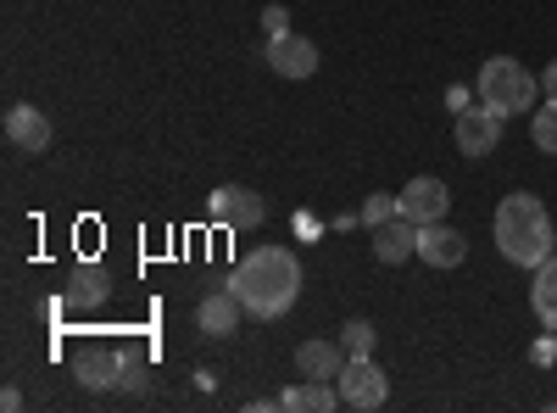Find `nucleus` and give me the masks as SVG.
Masks as SVG:
<instances>
[{
    "instance_id": "obj_1",
    "label": "nucleus",
    "mask_w": 557,
    "mask_h": 413,
    "mask_svg": "<svg viewBox=\"0 0 557 413\" xmlns=\"http://www.w3.org/2000/svg\"><path fill=\"white\" fill-rule=\"evenodd\" d=\"M223 286L240 296L251 318H285L301 296V257L290 246H257L235 263V274Z\"/></svg>"
},
{
    "instance_id": "obj_2",
    "label": "nucleus",
    "mask_w": 557,
    "mask_h": 413,
    "mask_svg": "<svg viewBox=\"0 0 557 413\" xmlns=\"http://www.w3.org/2000/svg\"><path fill=\"white\" fill-rule=\"evenodd\" d=\"M491 235H496V252H502L507 263H519V268H541V263L557 252V229H552V218H546V202L530 196V191H513V196L496 202Z\"/></svg>"
},
{
    "instance_id": "obj_3",
    "label": "nucleus",
    "mask_w": 557,
    "mask_h": 413,
    "mask_svg": "<svg viewBox=\"0 0 557 413\" xmlns=\"http://www.w3.org/2000/svg\"><path fill=\"white\" fill-rule=\"evenodd\" d=\"M535 96H541V78H535L524 62H513V57H491V62L480 68V101H485L491 112L513 118V112L535 107Z\"/></svg>"
},
{
    "instance_id": "obj_4",
    "label": "nucleus",
    "mask_w": 557,
    "mask_h": 413,
    "mask_svg": "<svg viewBox=\"0 0 557 413\" xmlns=\"http://www.w3.org/2000/svg\"><path fill=\"white\" fill-rule=\"evenodd\" d=\"M335 386H341V408H357V413H374L391 397V375L380 369L374 357H351Z\"/></svg>"
},
{
    "instance_id": "obj_5",
    "label": "nucleus",
    "mask_w": 557,
    "mask_h": 413,
    "mask_svg": "<svg viewBox=\"0 0 557 413\" xmlns=\"http://www.w3.org/2000/svg\"><path fill=\"white\" fill-rule=\"evenodd\" d=\"M207 212H212L218 229H257L268 218V202L257 191H246V185H218L212 202H207Z\"/></svg>"
},
{
    "instance_id": "obj_6",
    "label": "nucleus",
    "mask_w": 557,
    "mask_h": 413,
    "mask_svg": "<svg viewBox=\"0 0 557 413\" xmlns=\"http://www.w3.org/2000/svg\"><path fill=\"white\" fill-rule=\"evenodd\" d=\"M418 257H424L430 268H462L469 263V235L451 229L446 218L441 223H418Z\"/></svg>"
},
{
    "instance_id": "obj_7",
    "label": "nucleus",
    "mask_w": 557,
    "mask_h": 413,
    "mask_svg": "<svg viewBox=\"0 0 557 413\" xmlns=\"http://www.w3.org/2000/svg\"><path fill=\"white\" fill-rule=\"evenodd\" d=\"M262 62L278 73V78H312L318 73V45L301 39V34H278L262 45Z\"/></svg>"
},
{
    "instance_id": "obj_8",
    "label": "nucleus",
    "mask_w": 557,
    "mask_h": 413,
    "mask_svg": "<svg viewBox=\"0 0 557 413\" xmlns=\"http://www.w3.org/2000/svg\"><path fill=\"white\" fill-rule=\"evenodd\" d=\"M451 134H457V151H462V157H491V151L502 146V112H491V107H480V112L462 107Z\"/></svg>"
},
{
    "instance_id": "obj_9",
    "label": "nucleus",
    "mask_w": 557,
    "mask_h": 413,
    "mask_svg": "<svg viewBox=\"0 0 557 413\" xmlns=\"http://www.w3.org/2000/svg\"><path fill=\"white\" fill-rule=\"evenodd\" d=\"M7 141H12V151H28V157L51 151V118H45L34 101L7 107Z\"/></svg>"
},
{
    "instance_id": "obj_10",
    "label": "nucleus",
    "mask_w": 557,
    "mask_h": 413,
    "mask_svg": "<svg viewBox=\"0 0 557 413\" xmlns=\"http://www.w3.org/2000/svg\"><path fill=\"white\" fill-rule=\"evenodd\" d=\"M240 318H246V307H240V296L235 291H212V296H201V307H196V330L201 336H212V341H228L240 330Z\"/></svg>"
},
{
    "instance_id": "obj_11",
    "label": "nucleus",
    "mask_w": 557,
    "mask_h": 413,
    "mask_svg": "<svg viewBox=\"0 0 557 413\" xmlns=\"http://www.w3.org/2000/svg\"><path fill=\"white\" fill-rule=\"evenodd\" d=\"M446 207H451V191L441 185V179H407V191H401V218H412V223H441L446 218Z\"/></svg>"
},
{
    "instance_id": "obj_12",
    "label": "nucleus",
    "mask_w": 557,
    "mask_h": 413,
    "mask_svg": "<svg viewBox=\"0 0 557 413\" xmlns=\"http://www.w3.org/2000/svg\"><path fill=\"white\" fill-rule=\"evenodd\" d=\"M73 369H78V386H84V391H112V386H123V352H112V347H84Z\"/></svg>"
},
{
    "instance_id": "obj_13",
    "label": "nucleus",
    "mask_w": 557,
    "mask_h": 413,
    "mask_svg": "<svg viewBox=\"0 0 557 413\" xmlns=\"http://www.w3.org/2000/svg\"><path fill=\"white\" fill-rule=\"evenodd\" d=\"M346 347L341 341H301L296 347V375L301 380H341V369H346Z\"/></svg>"
},
{
    "instance_id": "obj_14",
    "label": "nucleus",
    "mask_w": 557,
    "mask_h": 413,
    "mask_svg": "<svg viewBox=\"0 0 557 413\" xmlns=\"http://www.w3.org/2000/svg\"><path fill=\"white\" fill-rule=\"evenodd\" d=\"M374 257L391 263V268L407 263V257H418V223L401 218V212H396L391 223H380V229H374Z\"/></svg>"
},
{
    "instance_id": "obj_15",
    "label": "nucleus",
    "mask_w": 557,
    "mask_h": 413,
    "mask_svg": "<svg viewBox=\"0 0 557 413\" xmlns=\"http://www.w3.org/2000/svg\"><path fill=\"white\" fill-rule=\"evenodd\" d=\"M278 408L285 413H335L341 408V386L335 380H301V386H290L285 397H278Z\"/></svg>"
},
{
    "instance_id": "obj_16",
    "label": "nucleus",
    "mask_w": 557,
    "mask_h": 413,
    "mask_svg": "<svg viewBox=\"0 0 557 413\" xmlns=\"http://www.w3.org/2000/svg\"><path fill=\"white\" fill-rule=\"evenodd\" d=\"M530 307L546 330H557V252L535 268V286H530Z\"/></svg>"
},
{
    "instance_id": "obj_17",
    "label": "nucleus",
    "mask_w": 557,
    "mask_h": 413,
    "mask_svg": "<svg viewBox=\"0 0 557 413\" xmlns=\"http://www.w3.org/2000/svg\"><path fill=\"white\" fill-rule=\"evenodd\" d=\"M107 274L96 268V263H84L78 274H73V286H67V302H78V307H101L107 302Z\"/></svg>"
},
{
    "instance_id": "obj_18",
    "label": "nucleus",
    "mask_w": 557,
    "mask_h": 413,
    "mask_svg": "<svg viewBox=\"0 0 557 413\" xmlns=\"http://www.w3.org/2000/svg\"><path fill=\"white\" fill-rule=\"evenodd\" d=\"M341 347H346V357H374V347H380V330L368 325V318H346Z\"/></svg>"
},
{
    "instance_id": "obj_19",
    "label": "nucleus",
    "mask_w": 557,
    "mask_h": 413,
    "mask_svg": "<svg viewBox=\"0 0 557 413\" xmlns=\"http://www.w3.org/2000/svg\"><path fill=\"white\" fill-rule=\"evenodd\" d=\"M530 141H535V151L557 157V101H546V107L530 118Z\"/></svg>"
},
{
    "instance_id": "obj_20",
    "label": "nucleus",
    "mask_w": 557,
    "mask_h": 413,
    "mask_svg": "<svg viewBox=\"0 0 557 413\" xmlns=\"http://www.w3.org/2000/svg\"><path fill=\"white\" fill-rule=\"evenodd\" d=\"M396 212H401V196H391V191H380V196H368V202H362V223H368V229L391 223Z\"/></svg>"
},
{
    "instance_id": "obj_21",
    "label": "nucleus",
    "mask_w": 557,
    "mask_h": 413,
    "mask_svg": "<svg viewBox=\"0 0 557 413\" xmlns=\"http://www.w3.org/2000/svg\"><path fill=\"white\" fill-rule=\"evenodd\" d=\"M262 34H268V39L290 34V12H285V7H262Z\"/></svg>"
},
{
    "instance_id": "obj_22",
    "label": "nucleus",
    "mask_w": 557,
    "mask_h": 413,
    "mask_svg": "<svg viewBox=\"0 0 557 413\" xmlns=\"http://www.w3.org/2000/svg\"><path fill=\"white\" fill-rule=\"evenodd\" d=\"M123 386H128V391H139V386H146V363H139L134 352H123Z\"/></svg>"
},
{
    "instance_id": "obj_23",
    "label": "nucleus",
    "mask_w": 557,
    "mask_h": 413,
    "mask_svg": "<svg viewBox=\"0 0 557 413\" xmlns=\"http://www.w3.org/2000/svg\"><path fill=\"white\" fill-rule=\"evenodd\" d=\"M541 96H546V101H557V57H552V62H546V73H541Z\"/></svg>"
}]
</instances>
